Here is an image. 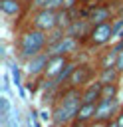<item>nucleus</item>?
Returning <instances> with one entry per match:
<instances>
[{
	"label": "nucleus",
	"instance_id": "nucleus-1",
	"mask_svg": "<svg viewBox=\"0 0 123 127\" xmlns=\"http://www.w3.org/2000/svg\"><path fill=\"white\" fill-rule=\"evenodd\" d=\"M79 105H81V87L65 85V89H62V93L58 95V99L52 107V117H54L52 123L58 127L69 125L77 117Z\"/></svg>",
	"mask_w": 123,
	"mask_h": 127
},
{
	"label": "nucleus",
	"instance_id": "nucleus-2",
	"mask_svg": "<svg viewBox=\"0 0 123 127\" xmlns=\"http://www.w3.org/2000/svg\"><path fill=\"white\" fill-rule=\"evenodd\" d=\"M48 50V34L30 26L26 30L20 32L18 36V56L26 62L30 60L32 56L40 54V52H46Z\"/></svg>",
	"mask_w": 123,
	"mask_h": 127
},
{
	"label": "nucleus",
	"instance_id": "nucleus-3",
	"mask_svg": "<svg viewBox=\"0 0 123 127\" xmlns=\"http://www.w3.org/2000/svg\"><path fill=\"white\" fill-rule=\"evenodd\" d=\"M97 75V69L87 64V62H81V64H75L65 79V85H71V87H83L87 85L89 81H93Z\"/></svg>",
	"mask_w": 123,
	"mask_h": 127
},
{
	"label": "nucleus",
	"instance_id": "nucleus-4",
	"mask_svg": "<svg viewBox=\"0 0 123 127\" xmlns=\"http://www.w3.org/2000/svg\"><path fill=\"white\" fill-rule=\"evenodd\" d=\"M30 26L50 34L58 28V10L52 8H40V10H32L30 16Z\"/></svg>",
	"mask_w": 123,
	"mask_h": 127
},
{
	"label": "nucleus",
	"instance_id": "nucleus-5",
	"mask_svg": "<svg viewBox=\"0 0 123 127\" xmlns=\"http://www.w3.org/2000/svg\"><path fill=\"white\" fill-rule=\"evenodd\" d=\"M115 36V30H113V20H107V22H99V24H93L91 26V32L87 36V46L89 48H101L105 44H109Z\"/></svg>",
	"mask_w": 123,
	"mask_h": 127
},
{
	"label": "nucleus",
	"instance_id": "nucleus-6",
	"mask_svg": "<svg viewBox=\"0 0 123 127\" xmlns=\"http://www.w3.org/2000/svg\"><path fill=\"white\" fill-rule=\"evenodd\" d=\"M69 56H63V54H52L50 56V62H48V67H46V71H44V81H48L50 83V87H56L58 83H56V79L63 73V69L67 67V64H69V60H67Z\"/></svg>",
	"mask_w": 123,
	"mask_h": 127
},
{
	"label": "nucleus",
	"instance_id": "nucleus-7",
	"mask_svg": "<svg viewBox=\"0 0 123 127\" xmlns=\"http://www.w3.org/2000/svg\"><path fill=\"white\" fill-rule=\"evenodd\" d=\"M79 48H81V40H79V38L69 36V34H63L58 42H54V44H50V46H48V52H50V54H63V56H71V54H75Z\"/></svg>",
	"mask_w": 123,
	"mask_h": 127
},
{
	"label": "nucleus",
	"instance_id": "nucleus-8",
	"mask_svg": "<svg viewBox=\"0 0 123 127\" xmlns=\"http://www.w3.org/2000/svg\"><path fill=\"white\" fill-rule=\"evenodd\" d=\"M50 56H52V54H50L48 50L32 56L30 60H26L24 71H26L30 77H40V75H44V71H46V67H48V62H50Z\"/></svg>",
	"mask_w": 123,
	"mask_h": 127
},
{
	"label": "nucleus",
	"instance_id": "nucleus-9",
	"mask_svg": "<svg viewBox=\"0 0 123 127\" xmlns=\"http://www.w3.org/2000/svg\"><path fill=\"white\" fill-rule=\"evenodd\" d=\"M85 18H87L91 24L107 22V20H113V10H111L107 4H103V2H95V4L85 6Z\"/></svg>",
	"mask_w": 123,
	"mask_h": 127
},
{
	"label": "nucleus",
	"instance_id": "nucleus-10",
	"mask_svg": "<svg viewBox=\"0 0 123 127\" xmlns=\"http://www.w3.org/2000/svg\"><path fill=\"white\" fill-rule=\"evenodd\" d=\"M117 99H99L97 101V113L95 119L97 121H111L117 115Z\"/></svg>",
	"mask_w": 123,
	"mask_h": 127
},
{
	"label": "nucleus",
	"instance_id": "nucleus-11",
	"mask_svg": "<svg viewBox=\"0 0 123 127\" xmlns=\"http://www.w3.org/2000/svg\"><path fill=\"white\" fill-rule=\"evenodd\" d=\"M101 83L97 79L89 81L87 85L81 87V103H97L101 99Z\"/></svg>",
	"mask_w": 123,
	"mask_h": 127
},
{
	"label": "nucleus",
	"instance_id": "nucleus-12",
	"mask_svg": "<svg viewBox=\"0 0 123 127\" xmlns=\"http://www.w3.org/2000/svg\"><path fill=\"white\" fill-rule=\"evenodd\" d=\"M121 75H123V73H121L115 65H109V67H99L95 79H97L101 85H105V83H119Z\"/></svg>",
	"mask_w": 123,
	"mask_h": 127
},
{
	"label": "nucleus",
	"instance_id": "nucleus-13",
	"mask_svg": "<svg viewBox=\"0 0 123 127\" xmlns=\"http://www.w3.org/2000/svg\"><path fill=\"white\" fill-rule=\"evenodd\" d=\"M24 0H2L0 2V10L6 18H18L24 10Z\"/></svg>",
	"mask_w": 123,
	"mask_h": 127
},
{
	"label": "nucleus",
	"instance_id": "nucleus-14",
	"mask_svg": "<svg viewBox=\"0 0 123 127\" xmlns=\"http://www.w3.org/2000/svg\"><path fill=\"white\" fill-rule=\"evenodd\" d=\"M95 113H97V103H81L79 109H77V117L75 119L91 123V121H95Z\"/></svg>",
	"mask_w": 123,
	"mask_h": 127
},
{
	"label": "nucleus",
	"instance_id": "nucleus-15",
	"mask_svg": "<svg viewBox=\"0 0 123 127\" xmlns=\"http://www.w3.org/2000/svg\"><path fill=\"white\" fill-rule=\"evenodd\" d=\"M117 56H119V44H115L111 50H105V52L99 56V60H97L99 67H109V65H115V64H117Z\"/></svg>",
	"mask_w": 123,
	"mask_h": 127
},
{
	"label": "nucleus",
	"instance_id": "nucleus-16",
	"mask_svg": "<svg viewBox=\"0 0 123 127\" xmlns=\"http://www.w3.org/2000/svg\"><path fill=\"white\" fill-rule=\"evenodd\" d=\"M119 95V83H105L101 87V99H117Z\"/></svg>",
	"mask_w": 123,
	"mask_h": 127
},
{
	"label": "nucleus",
	"instance_id": "nucleus-17",
	"mask_svg": "<svg viewBox=\"0 0 123 127\" xmlns=\"http://www.w3.org/2000/svg\"><path fill=\"white\" fill-rule=\"evenodd\" d=\"M46 6H48V0H32L30 2L32 10H40V8H46Z\"/></svg>",
	"mask_w": 123,
	"mask_h": 127
},
{
	"label": "nucleus",
	"instance_id": "nucleus-18",
	"mask_svg": "<svg viewBox=\"0 0 123 127\" xmlns=\"http://www.w3.org/2000/svg\"><path fill=\"white\" fill-rule=\"evenodd\" d=\"M79 4H81V0H63V8H67V10H75V8H79Z\"/></svg>",
	"mask_w": 123,
	"mask_h": 127
},
{
	"label": "nucleus",
	"instance_id": "nucleus-19",
	"mask_svg": "<svg viewBox=\"0 0 123 127\" xmlns=\"http://www.w3.org/2000/svg\"><path fill=\"white\" fill-rule=\"evenodd\" d=\"M46 8H52V10H62L63 8V0H48V6Z\"/></svg>",
	"mask_w": 123,
	"mask_h": 127
},
{
	"label": "nucleus",
	"instance_id": "nucleus-20",
	"mask_svg": "<svg viewBox=\"0 0 123 127\" xmlns=\"http://www.w3.org/2000/svg\"><path fill=\"white\" fill-rule=\"evenodd\" d=\"M115 67L123 73V48H119V56H117V64H115Z\"/></svg>",
	"mask_w": 123,
	"mask_h": 127
},
{
	"label": "nucleus",
	"instance_id": "nucleus-21",
	"mask_svg": "<svg viewBox=\"0 0 123 127\" xmlns=\"http://www.w3.org/2000/svg\"><path fill=\"white\" fill-rule=\"evenodd\" d=\"M107 125H109V121H97V119L93 123H89V127H107Z\"/></svg>",
	"mask_w": 123,
	"mask_h": 127
},
{
	"label": "nucleus",
	"instance_id": "nucleus-22",
	"mask_svg": "<svg viewBox=\"0 0 123 127\" xmlns=\"http://www.w3.org/2000/svg\"><path fill=\"white\" fill-rule=\"evenodd\" d=\"M115 121H117V125H119V127H123V109L115 115Z\"/></svg>",
	"mask_w": 123,
	"mask_h": 127
},
{
	"label": "nucleus",
	"instance_id": "nucleus-23",
	"mask_svg": "<svg viewBox=\"0 0 123 127\" xmlns=\"http://www.w3.org/2000/svg\"><path fill=\"white\" fill-rule=\"evenodd\" d=\"M117 18H121V20H123V4L117 8Z\"/></svg>",
	"mask_w": 123,
	"mask_h": 127
},
{
	"label": "nucleus",
	"instance_id": "nucleus-24",
	"mask_svg": "<svg viewBox=\"0 0 123 127\" xmlns=\"http://www.w3.org/2000/svg\"><path fill=\"white\" fill-rule=\"evenodd\" d=\"M81 4L83 6H89V4H93V0H81Z\"/></svg>",
	"mask_w": 123,
	"mask_h": 127
},
{
	"label": "nucleus",
	"instance_id": "nucleus-25",
	"mask_svg": "<svg viewBox=\"0 0 123 127\" xmlns=\"http://www.w3.org/2000/svg\"><path fill=\"white\" fill-rule=\"evenodd\" d=\"M24 2H26V4H30V2H32V0H24Z\"/></svg>",
	"mask_w": 123,
	"mask_h": 127
},
{
	"label": "nucleus",
	"instance_id": "nucleus-26",
	"mask_svg": "<svg viewBox=\"0 0 123 127\" xmlns=\"http://www.w3.org/2000/svg\"><path fill=\"white\" fill-rule=\"evenodd\" d=\"M121 2H123V0H121Z\"/></svg>",
	"mask_w": 123,
	"mask_h": 127
}]
</instances>
